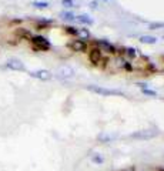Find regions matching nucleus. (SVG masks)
<instances>
[{
    "label": "nucleus",
    "mask_w": 164,
    "mask_h": 171,
    "mask_svg": "<svg viewBox=\"0 0 164 171\" xmlns=\"http://www.w3.org/2000/svg\"><path fill=\"white\" fill-rule=\"evenodd\" d=\"M86 89L90 90L91 93H96V94H99V96H104V97H108V96H121V97H124L126 96L124 91L114 90V89H106V87H103V86L89 84V86H86Z\"/></svg>",
    "instance_id": "1"
},
{
    "label": "nucleus",
    "mask_w": 164,
    "mask_h": 171,
    "mask_svg": "<svg viewBox=\"0 0 164 171\" xmlns=\"http://www.w3.org/2000/svg\"><path fill=\"white\" fill-rule=\"evenodd\" d=\"M94 44L97 46V48H100L101 52H107V53H110V54H117V53H119V48L113 44V43H110L108 40H104V39L96 40Z\"/></svg>",
    "instance_id": "2"
},
{
    "label": "nucleus",
    "mask_w": 164,
    "mask_h": 171,
    "mask_svg": "<svg viewBox=\"0 0 164 171\" xmlns=\"http://www.w3.org/2000/svg\"><path fill=\"white\" fill-rule=\"evenodd\" d=\"M89 60H90V63H93L94 66H100L103 61H106V57L100 48L93 47L89 50Z\"/></svg>",
    "instance_id": "3"
},
{
    "label": "nucleus",
    "mask_w": 164,
    "mask_h": 171,
    "mask_svg": "<svg viewBox=\"0 0 164 171\" xmlns=\"http://www.w3.org/2000/svg\"><path fill=\"white\" fill-rule=\"evenodd\" d=\"M157 136H158V131L156 130H140L130 134V137L134 138V140H151V138L157 137Z\"/></svg>",
    "instance_id": "4"
},
{
    "label": "nucleus",
    "mask_w": 164,
    "mask_h": 171,
    "mask_svg": "<svg viewBox=\"0 0 164 171\" xmlns=\"http://www.w3.org/2000/svg\"><path fill=\"white\" fill-rule=\"evenodd\" d=\"M30 41L33 43V46L37 48V50H48V48L52 47L50 41L46 37H43V36H32Z\"/></svg>",
    "instance_id": "5"
},
{
    "label": "nucleus",
    "mask_w": 164,
    "mask_h": 171,
    "mask_svg": "<svg viewBox=\"0 0 164 171\" xmlns=\"http://www.w3.org/2000/svg\"><path fill=\"white\" fill-rule=\"evenodd\" d=\"M69 48L71 52H77V53H84L87 50V41L83 39H73L69 41Z\"/></svg>",
    "instance_id": "6"
},
{
    "label": "nucleus",
    "mask_w": 164,
    "mask_h": 171,
    "mask_svg": "<svg viewBox=\"0 0 164 171\" xmlns=\"http://www.w3.org/2000/svg\"><path fill=\"white\" fill-rule=\"evenodd\" d=\"M30 77L37 78V80H41V81H47L52 78V73L48 70H44V69H40V70H33L29 73Z\"/></svg>",
    "instance_id": "7"
},
{
    "label": "nucleus",
    "mask_w": 164,
    "mask_h": 171,
    "mask_svg": "<svg viewBox=\"0 0 164 171\" xmlns=\"http://www.w3.org/2000/svg\"><path fill=\"white\" fill-rule=\"evenodd\" d=\"M6 67L10 69V70H15V71H24L26 70V67L24 64L20 61L19 59H10L6 61Z\"/></svg>",
    "instance_id": "8"
},
{
    "label": "nucleus",
    "mask_w": 164,
    "mask_h": 171,
    "mask_svg": "<svg viewBox=\"0 0 164 171\" xmlns=\"http://www.w3.org/2000/svg\"><path fill=\"white\" fill-rule=\"evenodd\" d=\"M57 76H59L60 78H71L74 76V70H73L70 66H61L59 70H57Z\"/></svg>",
    "instance_id": "9"
},
{
    "label": "nucleus",
    "mask_w": 164,
    "mask_h": 171,
    "mask_svg": "<svg viewBox=\"0 0 164 171\" xmlns=\"http://www.w3.org/2000/svg\"><path fill=\"white\" fill-rule=\"evenodd\" d=\"M119 53H123L124 56L128 57V59H131V60H136L137 57H140V53H138V50H137V48H134V47H124L123 50L120 48Z\"/></svg>",
    "instance_id": "10"
},
{
    "label": "nucleus",
    "mask_w": 164,
    "mask_h": 171,
    "mask_svg": "<svg viewBox=\"0 0 164 171\" xmlns=\"http://www.w3.org/2000/svg\"><path fill=\"white\" fill-rule=\"evenodd\" d=\"M76 20H77L78 23H82V24H86V26H91L94 23L93 19H91L89 15H78V16H76Z\"/></svg>",
    "instance_id": "11"
},
{
    "label": "nucleus",
    "mask_w": 164,
    "mask_h": 171,
    "mask_svg": "<svg viewBox=\"0 0 164 171\" xmlns=\"http://www.w3.org/2000/svg\"><path fill=\"white\" fill-rule=\"evenodd\" d=\"M60 19L66 20V22H73V20H76V15L73 13V11H60Z\"/></svg>",
    "instance_id": "12"
},
{
    "label": "nucleus",
    "mask_w": 164,
    "mask_h": 171,
    "mask_svg": "<svg viewBox=\"0 0 164 171\" xmlns=\"http://www.w3.org/2000/svg\"><path fill=\"white\" fill-rule=\"evenodd\" d=\"M140 41L141 43H144V44H156L157 43V37H154V36H141L140 37Z\"/></svg>",
    "instance_id": "13"
},
{
    "label": "nucleus",
    "mask_w": 164,
    "mask_h": 171,
    "mask_svg": "<svg viewBox=\"0 0 164 171\" xmlns=\"http://www.w3.org/2000/svg\"><path fill=\"white\" fill-rule=\"evenodd\" d=\"M64 31L67 34H70V36H73V37H78V29L77 27H73V26H66L64 27Z\"/></svg>",
    "instance_id": "14"
},
{
    "label": "nucleus",
    "mask_w": 164,
    "mask_h": 171,
    "mask_svg": "<svg viewBox=\"0 0 164 171\" xmlns=\"http://www.w3.org/2000/svg\"><path fill=\"white\" fill-rule=\"evenodd\" d=\"M141 93L144 94V96H147V97H157V96H158L156 90H151V89H149V87L141 89Z\"/></svg>",
    "instance_id": "15"
},
{
    "label": "nucleus",
    "mask_w": 164,
    "mask_h": 171,
    "mask_svg": "<svg viewBox=\"0 0 164 171\" xmlns=\"http://www.w3.org/2000/svg\"><path fill=\"white\" fill-rule=\"evenodd\" d=\"M91 161L94 164H103L104 163V157L101 156V154H93L91 156Z\"/></svg>",
    "instance_id": "16"
},
{
    "label": "nucleus",
    "mask_w": 164,
    "mask_h": 171,
    "mask_svg": "<svg viewBox=\"0 0 164 171\" xmlns=\"http://www.w3.org/2000/svg\"><path fill=\"white\" fill-rule=\"evenodd\" d=\"M61 4H63L64 7H67V9L76 7V2H74V0H61Z\"/></svg>",
    "instance_id": "17"
},
{
    "label": "nucleus",
    "mask_w": 164,
    "mask_h": 171,
    "mask_svg": "<svg viewBox=\"0 0 164 171\" xmlns=\"http://www.w3.org/2000/svg\"><path fill=\"white\" fill-rule=\"evenodd\" d=\"M36 9H47L48 7V3L47 2H33L32 3Z\"/></svg>",
    "instance_id": "18"
},
{
    "label": "nucleus",
    "mask_w": 164,
    "mask_h": 171,
    "mask_svg": "<svg viewBox=\"0 0 164 171\" xmlns=\"http://www.w3.org/2000/svg\"><path fill=\"white\" fill-rule=\"evenodd\" d=\"M150 30H157V29H163L164 22H156V23H150Z\"/></svg>",
    "instance_id": "19"
},
{
    "label": "nucleus",
    "mask_w": 164,
    "mask_h": 171,
    "mask_svg": "<svg viewBox=\"0 0 164 171\" xmlns=\"http://www.w3.org/2000/svg\"><path fill=\"white\" fill-rule=\"evenodd\" d=\"M100 140H103V141H108V140H111V137L110 136H100Z\"/></svg>",
    "instance_id": "20"
},
{
    "label": "nucleus",
    "mask_w": 164,
    "mask_h": 171,
    "mask_svg": "<svg viewBox=\"0 0 164 171\" xmlns=\"http://www.w3.org/2000/svg\"><path fill=\"white\" fill-rule=\"evenodd\" d=\"M90 7H91V9H96L97 7V2H91V3H90Z\"/></svg>",
    "instance_id": "21"
},
{
    "label": "nucleus",
    "mask_w": 164,
    "mask_h": 171,
    "mask_svg": "<svg viewBox=\"0 0 164 171\" xmlns=\"http://www.w3.org/2000/svg\"><path fill=\"white\" fill-rule=\"evenodd\" d=\"M163 39H164V36H163Z\"/></svg>",
    "instance_id": "22"
}]
</instances>
